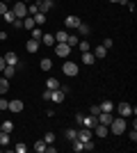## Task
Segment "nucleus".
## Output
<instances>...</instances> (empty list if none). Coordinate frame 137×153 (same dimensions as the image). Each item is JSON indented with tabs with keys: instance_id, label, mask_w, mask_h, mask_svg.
<instances>
[{
	"instance_id": "obj_1",
	"label": "nucleus",
	"mask_w": 137,
	"mask_h": 153,
	"mask_svg": "<svg viewBox=\"0 0 137 153\" xmlns=\"http://www.w3.org/2000/svg\"><path fill=\"white\" fill-rule=\"evenodd\" d=\"M110 133H114V135H124L126 133V119L124 117H112V121H110Z\"/></svg>"
},
{
	"instance_id": "obj_2",
	"label": "nucleus",
	"mask_w": 137,
	"mask_h": 153,
	"mask_svg": "<svg viewBox=\"0 0 137 153\" xmlns=\"http://www.w3.org/2000/svg\"><path fill=\"white\" fill-rule=\"evenodd\" d=\"M117 112H119V117H124V119H126V117H135L137 114V110L133 108V105H128V103H119Z\"/></svg>"
},
{
	"instance_id": "obj_3",
	"label": "nucleus",
	"mask_w": 137,
	"mask_h": 153,
	"mask_svg": "<svg viewBox=\"0 0 137 153\" xmlns=\"http://www.w3.org/2000/svg\"><path fill=\"white\" fill-rule=\"evenodd\" d=\"M12 12H14L16 19H25V16H27V5L19 0V2H14V9H12Z\"/></svg>"
},
{
	"instance_id": "obj_4",
	"label": "nucleus",
	"mask_w": 137,
	"mask_h": 153,
	"mask_svg": "<svg viewBox=\"0 0 137 153\" xmlns=\"http://www.w3.org/2000/svg\"><path fill=\"white\" fill-rule=\"evenodd\" d=\"M62 73L69 76V78L78 76V64H76V62H64V64H62Z\"/></svg>"
},
{
	"instance_id": "obj_5",
	"label": "nucleus",
	"mask_w": 137,
	"mask_h": 153,
	"mask_svg": "<svg viewBox=\"0 0 137 153\" xmlns=\"http://www.w3.org/2000/svg\"><path fill=\"white\" fill-rule=\"evenodd\" d=\"M91 137H94V130H91V128H80L78 130V137H76V140H80V142H87V140H91Z\"/></svg>"
},
{
	"instance_id": "obj_6",
	"label": "nucleus",
	"mask_w": 137,
	"mask_h": 153,
	"mask_svg": "<svg viewBox=\"0 0 137 153\" xmlns=\"http://www.w3.org/2000/svg\"><path fill=\"white\" fill-rule=\"evenodd\" d=\"M71 53V46L69 44H55V55H59V57H66Z\"/></svg>"
},
{
	"instance_id": "obj_7",
	"label": "nucleus",
	"mask_w": 137,
	"mask_h": 153,
	"mask_svg": "<svg viewBox=\"0 0 137 153\" xmlns=\"http://www.w3.org/2000/svg\"><path fill=\"white\" fill-rule=\"evenodd\" d=\"M91 130L96 133V137H107V135H110V128L105 126V123H96V126L91 128Z\"/></svg>"
},
{
	"instance_id": "obj_8",
	"label": "nucleus",
	"mask_w": 137,
	"mask_h": 153,
	"mask_svg": "<svg viewBox=\"0 0 137 153\" xmlns=\"http://www.w3.org/2000/svg\"><path fill=\"white\" fill-rule=\"evenodd\" d=\"M9 112H14V114H19V112H23V101H19V98H14V101H9Z\"/></svg>"
},
{
	"instance_id": "obj_9",
	"label": "nucleus",
	"mask_w": 137,
	"mask_h": 153,
	"mask_svg": "<svg viewBox=\"0 0 137 153\" xmlns=\"http://www.w3.org/2000/svg\"><path fill=\"white\" fill-rule=\"evenodd\" d=\"M112 117H114V112H98V117H96V121H98V123H105V126H110V121H112Z\"/></svg>"
},
{
	"instance_id": "obj_10",
	"label": "nucleus",
	"mask_w": 137,
	"mask_h": 153,
	"mask_svg": "<svg viewBox=\"0 0 137 153\" xmlns=\"http://www.w3.org/2000/svg\"><path fill=\"white\" fill-rule=\"evenodd\" d=\"M80 23H82V21H80L78 16H66V19H64V25H66V27H71V30H78Z\"/></svg>"
},
{
	"instance_id": "obj_11",
	"label": "nucleus",
	"mask_w": 137,
	"mask_h": 153,
	"mask_svg": "<svg viewBox=\"0 0 137 153\" xmlns=\"http://www.w3.org/2000/svg\"><path fill=\"white\" fill-rule=\"evenodd\" d=\"M2 57H5V62L7 64H12V66H19V55H16V53H5V55H2Z\"/></svg>"
},
{
	"instance_id": "obj_12",
	"label": "nucleus",
	"mask_w": 137,
	"mask_h": 153,
	"mask_svg": "<svg viewBox=\"0 0 137 153\" xmlns=\"http://www.w3.org/2000/svg\"><path fill=\"white\" fill-rule=\"evenodd\" d=\"M64 98H66V94H64L62 89H55V91H50V101H53V103H62Z\"/></svg>"
},
{
	"instance_id": "obj_13",
	"label": "nucleus",
	"mask_w": 137,
	"mask_h": 153,
	"mask_svg": "<svg viewBox=\"0 0 137 153\" xmlns=\"http://www.w3.org/2000/svg\"><path fill=\"white\" fill-rule=\"evenodd\" d=\"M96 117H94V114H85V117H82V126H85V128H94V126H96Z\"/></svg>"
},
{
	"instance_id": "obj_14",
	"label": "nucleus",
	"mask_w": 137,
	"mask_h": 153,
	"mask_svg": "<svg viewBox=\"0 0 137 153\" xmlns=\"http://www.w3.org/2000/svg\"><path fill=\"white\" fill-rule=\"evenodd\" d=\"M25 51H27V53H37V51H39V41H37V39H27Z\"/></svg>"
},
{
	"instance_id": "obj_15",
	"label": "nucleus",
	"mask_w": 137,
	"mask_h": 153,
	"mask_svg": "<svg viewBox=\"0 0 137 153\" xmlns=\"http://www.w3.org/2000/svg\"><path fill=\"white\" fill-rule=\"evenodd\" d=\"M0 73H2V76H5L7 80H9V78H14V76H16V66H12V64H7V66H5L2 71H0Z\"/></svg>"
},
{
	"instance_id": "obj_16",
	"label": "nucleus",
	"mask_w": 137,
	"mask_h": 153,
	"mask_svg": "<svg viewBox=\"0 0 137 153\" xmlns=\"http://www.w3.org/2000/svg\"><path fill=\"white\" fill-rule=\"evenodd\" d=\"M96 62V57H94V53L91 51H87V53H82V64H87V66H91V64Z\"/></svg>"
},
{
	"instance_id": "obj_17",
	"label": "nucleus",
	"mask_w": 137,
	"mask_h": 153,
	"mask_svg": "<svg viewBox=\"0 0 137 153\" xmlns=\"http://www.w3.org/2000/svg\"><path fill=\"white\" fill-rule=\"evenodd\" d=\"M46 89H50V91L59 89V80L57 78H48V80H46Z\"/></svg>"
},
{
	"instance_id": "obj_18",
	"label": "nucleus",
	"mask_w": 137,
	"mask_h": 153,
	"mask_svg": "<svg viewBox=\"0 0 137 153\" xmlns=\"http://www.w3.org/2000/svg\"><path fill=\"white\" fill-rule=\"evenodd\" d=\"M55 37V44H66V37H69V32L66 30H59L57 34H53Z\"/></svg>"
},
{
	"instance_id": "obj_19",
	"label": "nucleus",
	"mask_w": 137,
	"mask_h": 153,
	"mask_svg": "<svg viewBox=\"0 0 137 153\" xmlns=\"http://www.w3.org/2000/svg\"><path fill=\"white\" fill-rule=\"evenodd\" d=\"M50 9H53V0H41V2H39V12L41 14L50 12Z\"/></svg>"
},
{
	"instance_id": "obj_20",
	"label": "nucleus",
	"mask_w": 137,
	"mask_h": 153,
	"mask_svg": "<svg viewBox=\"0 0 137 153\" xmlns=\"http://www.w3.org/2000/svg\"><path fill=\"white\" fill-rule=\"evenodd\" d=\"M98 108H101V112H114V103L112 101H103Z\"/></svg>"
},
{
	"instance_id": "obj_21",
	"label": "nucleus",
	"mask_w": 137,
	"mask_h": 153,
	"mask_svg": "<svg viewBox=\"0 0 137 153\" xmlns=\"http://www.w3.org/2000/svg\"><path fill=\"white\" fill-rule=\"evenodd\" d=\"M32 27H37L34 19H32V16H25V19H23V30H32Z\"/></svg>"
},
{
	"instance_id": "obj_22",
	"label": "nucleus",
	"mask_w": 137,
	"mask_h": 153,
	"mask_svg": "<svg viewBox=\"0 0 137 153\" xmlns=\"http://www.w3.org/2000/svg\"><path fill=\"white\" fill-rule=\"evenodd\" d=\"M39 66H41V71H50V69H53V59H50V57H41V64H39Z\"/></svg>"
},
{
	"instance_id": "obj_23",
	"label": "nucleus",
	"mask_w": 137,
	"mask_h": 153,
	"mask_svg": "<svg viewBox=\"0 0 137 153\" xmlns=\"http://www.w3.org/2000/svg\"><path fill=\"white\" fill-rule=\"evenodd\" d=\"M7 91H9V80H7V78L2 76V78H0V94L5 96Z\"/></svg>"
},
{
	"instance_id": "obj_24",
	"label": "nucleus",
	"mask_w": 137,
	"mask_h": 153,
	"mask_svg": "<svg viewBox=\"0 0 137 153\" xmlns=\"http://www.w3.org/2000/svg\"><path fill=\"white\" fill-rule=\"evenodd\" d=\"M105 55H107V48H105L103 44H101V46H96V51H94V57H98V59H101V57H105Z\"/></svg>"
},
{
	"instance_id": "obj_25",
	"label": "nucleus",
	"mask_w": 137,
	"mask_h": 153,
	"mask_svg": "<svg viewBox=\"0 0 137 153\" xmlns=\"http://www.w3.org/2000/svg\"><path fill=\"white\" fill-rule=\"evenodd\" d=\"M41 44L44 46H55V37H53V34H41Z\"/></svg>"
},
{
	"instance_id": "obj_26",
	"label": "nucleus",
	"mask_w": 137,
	"mask_h": 153,
	"mask_svg": "<svg viewBox=\"0 0 137 153\" xmlns=\"http://www.w3.org/2000/svg\"><path fill=\"white\" fill-rule=\"evenodd\" d=\"M71 149H73L76 153H80V151H85V144H82L80 140H73V142H71Z\"/></svg>"
},
{
	"instance_id": "obj_27",
	"label": "nucleus",
	"mask_w": 137,
	"mask_h": 153,
	"mask_svg": "<svg viewBox=\"0 0 137 153\" xmlns=\"http://www.w3.org/2000/svg\"><path fill=\"white\" fill-rule=\"evenodd\" d=\"M32 149H34L37 153H44V151H46V142H44V140H37V142H34V146H32Z\"/></svg>"
},
{
	"instance_id": "obj_28",
	"label": "nucleus",
	"mask_w": 137,
	"mask_h": 153,
	"mask_svg": "<svg viewBox=\"0 0 137 153\" xmlns=\"http://www.w3.org/2000/svg\"><path fill=\"white\" fill-rule=\"evenodd\" d=\"M64 137H66V140H69V142H73V140H76V137H78V130H76V128H69V130H66V133H64Z\"/></svg>"
},
{
	"instance_id": "obj_29",
	"label": "nucleus",
	"mask_w": 137,
	"mask_h": 153,
	"mask_svg": "<svg viewBox=\"0 0 137 153\" xmlns=\"http://www.w3.org/2000/svg\"><path fill=\"white\" fill-rule=\"evenodd\" d=\"M32 19H34V23H37V25H44V23H46V14L37 12V14H34V16H32Z\"/></svg>"
},
{
	"instance_id": "obj_30",
	"label": "nucleus",
	"mask_w": 137,
	"mask_h": 153,
	"mask_svg": "<svg viewBox=\"0 0 137 153\" xmlns=\"http://www.w3.org/2000/svg\"><path fill=\"white\" fill-rule=\"evenodd\" d=\"M78 32H80V34H82V37H87V34H89V32H91V27L87 25V23H80V25H78Z\"/></svg>"
},
{
	"instance_id": "obj_31",
	"label": "nucleus",
	"mask_w": 137,
	"mask_h": 153,
	"mask_svg": "<svg viewBox=\"0 0 137 153\" xmlns=\"http://www.w3.org/2000/svg\"><path fill=\"white\" fill-rule=\"evenodd\" d=\"M78 41H80L78 34H69V37H66V44L71 46V48H73V46H78Z\"/></svg>"
},
{
	"instance_id": "obj_32",
	"label": "nucleus",
	"mask_w": 137,
	"mask_h": 153,
	"mask_svg": "<svg viewBox=\"0 0 137 153\" xmlns=\"http://www.w3.org/2000/svg\"><path fill=\"white\" fill-rule=\"evenodd\" d=\"M2 19H5V23H14V21H16V16H14V12H9V9H7V12L2 14Z\"/></svg>"
},
{
	"instance_id": "obj_33",
	"label": "nucleus",
	"mask_w": 137,
	"mask_h": 153,
	"mask_svg": "<svg viewBox=\"0 0 137 153\" xmlns=\"http://www.w3.org/2000/svg\"><path fill=\"white\" fill-rule=\"evenodd\" d=\"M2 126V133H12L14 130V121H5V123H0Z\"/></svg>"
},
{
	"instance_id": "obj_34",
	"label": "nucleus",
	"mask_w": 137,
	"mask_h": 153,
	"mask_svg": "<svg viewBox=\"0 0 137 153\" xmlns=\"http://www.w3.org/2000/svg\"><path fill=\"white\" fill-rule=\"evenodd\" d=\"M9 144V133H0V146H7Z\"/></svg>"
},
{
	"instance_id": "obj_35",
	"label": "nucleus",
	"mask_w": 137,
	"mask_h": 153,
	"mask_svg": "<svg viewBox=\"0 0 137 153\" xmlns=\"http://www.w3.org/2000/svg\"><path fill=\"white\" fill-rule=\"evenodd\" d=\"M37 12H39V5H37V2H32V5H27V14H30V16H34Z\"/></svg>"
},
{
	"instance_id": "obj_36",
	"label": "nucleus",
	"mask_w": 137,
	"mask_h": 153,
	"mask_svg": "<svg viewBox=\"0 0 137 153\" xmlns=\"http://www.w3.org/2000/svg\"><path fill=\"white\" fill-rule=\"evenodd\" d=\"M78 48H80V51H82V53H87V51H89V41H87V39H82V41H78Z\"/></svg>"
},
{
	"instance_id": "obj_37",
	"label": "nucleus",
	"mask_w": 137,
	"mask_h": 153,
	"mask_svg": "<svg viewBox=\"0 0 137 153\" xmlns=\"http://www.w3.org/2000/svg\"><path fill=\"white\" fill-rule=\"evenodd\" d=\"M44 142H46V144H55V133H46L44 135Z\"/></svg>"
},
{
	"instance_id": "obj_38",
	"label": "nucleus",
	"mask_w": 137,
	"mask_h": 153,
	"mask_svg": "<svg viewBox=\"0 0 137 153\" xmlns=\"http://www.w3.org/2000/svg\"><path fill=\"white\" fill-rule=\"evenodd\" d=\"M82 144H85V151H94V149H96V142L94 140H87V142H82Z\"/></svg>"
},
{
	"instance_id": "obj_39",
	"label": "nucleus",
	"mask_w": 137,
	"mask_h": 153,
	"mask_svg": "<svg viewBox=\"0 0 137 153\" xmlns=\"http://www.w3.org/2000/svg\"><path fill=\"white\" fill-rule=\"evenodd\" d=\"M30 32H32V39H37V41L41 44V30H39V27H32Z\"/></svg>"
},
{
	"instance_id": "obj_40",
	"label": "nucleus",
	"mask_w": 137,
	"mask_h": 153,
	"mask_svg": "<svg viewBox=\"0 0 137 153\" xmlns=\"http://www.w3.org/2000/svg\"><path fill=\"white\" fill-rule=\"evenodd\" d=\"M14 151H16V153H25V151H27V146L23 144V142H21V144H16V146H14Z\"/></svg>"
},
{
	"instance_id": "obj_41",
	"label": "nucleus",
	"mask_w": 137,
	"mask_h": 153,
	"mask_svg": "<svg viewBox=\"0 0 137 153\" xmlns=\"http://www.w3.org/2000/svg\"><path fill=\"white\" fill-rule=\"evenodd\" d=\"M9 108V101H7L5 96H0V110H7Z\"/></svg>"
},
{
	"instance_id": "obj_42",
	"label": "nucleus",
	"mask_w": 137,
	"mask_h": 153,
	"mask_svg": "<svg viewBox=\"0 0 137 153\" xmlns=\"http://www.w3.org/2000/svg\"><path fill=\"white\" fill-rule=\"evenodd\" d=\"M12 25L16 27V30H23V19H16V21L12 23Z\"/></svg>"
},
{
	"instance_id": "obj_43",
	"label": "nucleus",
	"mask_w": 137,
	"mask_h": 153,
	"mask_svg": "<svg viewBox=\"0 0 137 153\" xmlns=\"http://www.w3.org/2000/svg\"><path fill=\"white\" fill-rule=\"evenodd\" d=\"M98 112H101V108H98V105H91V108H89V114L98 117Z\"/></svg>"
},
{
	"instance_id": "obj_44",
	"label": "nucleus",
	"mask_w": 137,
	"mask_h": 153,
	"mask_svg": "<svg viewBox=\"0 0 137 153\" xmlns=\"http://www.w3.org/2000/svg\"><path fill=\"white\" fill-rule=\"evenodd\" d=\"M103 46H105V48H112V46H114V41L107 37V39H103Z\"/></svg>"
},
{
	"instance_id": "obj_45",
	"label": "nucleus",
	"mask_w": 137,
	"mask_h": 153,
	"mask_svg": "<svg viewBox=\"0 0 137 153\" xmlns=\"http://www.w3.org/2000/svg\"><path fill=\"white\" fill-rule=\"evenodd\" d=\"M5 12H7V2H5V0H0V16H2Z\"/></svg>"
},
{
	"instance_id": "obj_46",
	"label": "nucleus",
	"mask_w": 137,
	"mask_h": 153,
	"mask_svg": "<svg viewBox=\"0 0 137 153\" xmlns=\"http://www.w3.org/2000/svg\"><path fill=\"white\" fill-rule=\"evenodd\" d=\"M41 98H44V101H50V89H46V91H41Z\"/></svg>"
},
{
	"instance_id": "obj_47",
	"label": "nucleus",
	"mask_w": 137,
	"mask_h": 153,
	"mask_svg": "<svg viewBox=\"0 0 137 153\" xmlns=\"http://www.w3.org/2000/svg\"><path fill=\"white\" fill-rule=\"evenodd\" d=\"M130 142H133V144H135V142H137V130H135V128H133V130H130Z\"/></svg>"
},
{
	"instance_id": "obj_48",
	"label": "nucleus",
	"mask_w": 137,
	"mask_h": 153,
	"mask_svg": "<svg viewBox=\"0 0 137 153\" xmlns=\"http://www.w3.org/2000/svg\"><path fill=\"white\" fill-rule=\"evenodd\" d=\"M82 117H85V114H80V112L76 114V123H78V126H82Z\"/></svg>"
},
{
	"instance_id": "obj_49",
	"label": "nucleus",
	"mask_w": 137,
	"mask_h": 153,
	"mask_svg": "<svg viewBox=\"0 0 137 153\" xmlns=\"http://www.w3.org/2000/svg\"><path fill=\"white\" fill-rule=\"evenodd\" d=\"M5 66H7V62H5V57H2V55H0V71L5 69Z\"/></svg>"
},
{
	"instance_id": "obj_50",
	"label": "nucleus",
	"mask_w": 137,
	"mask_h": 153,
	"mask_svg": "<svg viewBox=\"0 0 137 153\" xmlns=\"http://www.w3.org/2000/svg\"><path fill=\"white\" fill-rule=\"evenodd\" d=\"M7 39V32H0V41H5Z\"/></svg>"
},
{
	"instance_id": "obj_51",
	"label": "nucleus",
	"mask_w": 137,
	"mask_h": 153,
	"mask_svg": "<svg viewBox=\"0 0 137 153\" xmlns=\"http://www.w3.org/2000/svg\"><path fill=\"white\" fill-rule=\"evenodd\" d=\"M34 2H37V5H39V2H41V0H34Z\"/></svg>"
},
{
	"instance_id": "obj_52",
	"label": "nucleus",
	"mask_w": 137,
	"mask_h": 153,
	"mask_svg": "<svg viewBox=\"0 0 137 153\" xmlns=\"http://www.w3.org/2000/svg\"><path fill=\"white\" fill-rule=\"evenodd\" d=\"M110 2H119V0H110Z\"/></svg>"
},
{
	"instance_id": "obj_53",
	"label": "nucleus",
	"mask_w": 137,
	"mask_h": 153,
	"mask_svg": "<svg viewBox=\"0 0 137 153\" xmlns=\"http://www.w3.org/2000/svg\"><path fill=\"white\" fill-rule=\"evenodd\" d=\"M5 2H12V0H5Z\"/></svg>"
},
{
	"instance_id": "obj_54",
	"label": "nucleus",
	"mask_w": 137,
	"mask_h": 153,
	"mask_svg": "<svg viewBox=\"0 0 137 153\" xmlns=\"http://www.w3.org/2000/svg\"><path fill=\"white\" fill-rule=\"evenodd\" d=\"M53 2H55V0H53Z\"/></svg>"
}]
</instances>
